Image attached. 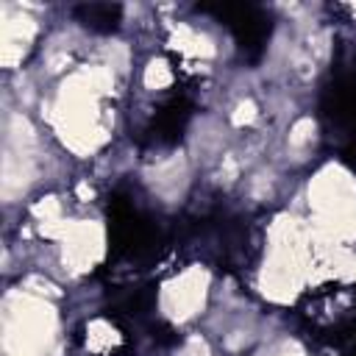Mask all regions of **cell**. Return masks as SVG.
Returning <instances> with one entry per match:
<instances>
[{
	"mask_svg": "<svg viewBox=\"0 0 356 356\" xmlns=\"http://www.w3.org/2000/svg\"><path fill=\"white\" fill-rule=\"evenodd\" d=\"M203 11H211L220 22H225L234 31V36H236V42H239V47L245 53L256 56L261 50V44H264L267 33H270V19L259 6L222 3V6H214V8H203Z\"/></svg>",
	"mask_w": 356,
	"mask_h": 356,
	"instance_id": "obj_1",
	"label": "cell"
},
{
	"mask_svg": "<svg viewBox=\"0 0 356 356\" xmlns=\"http://www.w3.org/2000/svg\"><path fill=\"white\" fill-rule=\"evenodd\" d=\"M323 114L337 125L345 128L348 136L356 131V70L339 72L323 92Z\"/></svg>",
	"mask_w": 356,
	"mask_h": 356,
	"instance_id": "obj_2",
	"label": "cell"
},
{
	"mask_svg": "<svg viewBox=\"0 0 356 356\" xmlns=\"http://www.w3.org/2000/svg\"><path fill=\"white\" fill-rule=\"evenodd\" d=\"M186 117H189V103L184 97H172L167 100L159 114L153 117V125H150V139L153 142H175L186 125Z\"/></svg>",
	"mask_w": 356,
	"mask_h": 356,
	"instance_id": "obj_3",
	"label": "cell"
},
{
	"mask_svg": "<svg viewBox=\"0 0 356 356\" xmlns=\"http://www.w3.org/2000/svg\"><path fill=\"white\" fill-rule=\"evenodd\" d=\"M78 19L89 28V31H100V33H108L120 25V6H111V3H89V6H81L78 11Z\"/></svg>",
	"mask_w": 356,
	"mask_h": 356,
	"instance_id": "obj_4",
	"label": "cell"
},
{
	"mask_svg": "<svg viewBox=\"0 0 356 356\" xmlns=\"http://www.w3.org/2000/svg\"><path fill=\"white\" fill-rule=\"evenodd\" d=\"M345 159H348V161L356 167V131L348 136V145H345Z\"/></svg>",
	"mask_w": 356,
	"mask_h": 356,
	"instance_id": "obj_5",
	"label": "cell"
},
{
	"mask_svg": "<svg viewBox=\"0 0 356 356\" xmlns=\"http://www.w3.org/2000/svg\"><path fill=\"white\" fill-rule=\"evenodd\" d=\"M350 356H356V348H353V350H350Z\"/></svg>",
	"mask_w": 356,
	"mask_h": 356,
	"instance_id": "obj_6",
	"label": "cell"
}]
</instances>
